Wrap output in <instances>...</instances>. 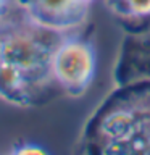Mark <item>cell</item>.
Instances as JSON below:
<instances>
[{
  "label": "cell",
  "instance_id": "1",
  "mask_svg": "<svg viewBox=\"0 0 150 155\" xmlns=\"http://www.w3.org/2000/svg\"><path fill=\"white\" fill-rule=\"evenodd\" d=\"M58 79L68 86H82L92 73V58L82 45H68L55 61Z\"/></svg>",
  "mask_w": 150,
  "mask_h": 155
}]
</instances>
